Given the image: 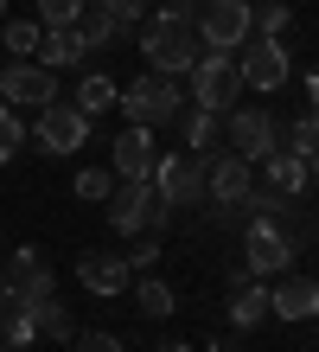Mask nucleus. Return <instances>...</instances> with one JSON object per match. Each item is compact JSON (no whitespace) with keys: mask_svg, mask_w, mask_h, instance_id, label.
Masks as SVG:
<instances>
[{"mask_svg":"<svg viewBox=\"0 0 319 352\" xmlns=\"http://www.w3.org/2000/svg\"><path fill=\"white\" fill-rule=\"evenodd\" d=\"M115 102H121V84H115V77H102V71H90V77H83V84H77V109L83 116H102V109H115Z\"/></svg>","mask_w":319,"mask_h":352,"instance_id":"nucleus-23","label":"nucleus"},{"mask_svg":"<svg viewBox=\"0 0 319 352\" xmlns=\"http://www.w3.org/2000/svg\"><path fill=\"white\" fill-rule=\"evenodd\" d=\"M0 288H7V295H19V301H45V295H58V276H51V263L26 243V250L7 256V282H0Z\"/></svg>","mask_w":319,"mask_h":352,"instance_id":"nucleus-13","label":"nucleus"},{"mask_svg":"<svg viewBox=\"0 0 319 352\" xmlns=\"http://www.w3.org/2000/svg\"><path fill=\"white\" fill-rule=\"evenodd\" d=\"M191 26H198L204 52H237L249 38V0H204V7L191 13Z\"/></svg>","mask_w":319,"mask_h":352,"instance_id":"nucleus-9","label":"nucleus"},{"mask_svg":"<svg viewBox=\"0 0 319 352\" xmlns=\"http://www.w3.org/2000/svg\"><path fill=\"white\" fill-rule=\"evenodd\" d=\"M141 58H147V71H160V77H185L204 58V38H198V26H191L185 13L160 7L154 19H141Z\"/></svg>","mask_w":319,"mask_h":352,"instance_id":"nucleus-1","label":"nucleus"},{"mask_svg":"<svg viewBox=\"0 0 319 352\" xmlns=\"http://www.w3.org/2000/svg\"><path fill=\"white\" fill-rule=\"evenodd\" d=\"M115 179H154V167H160V148H154V129H134V122H128V129L115 135Z\"/></svg>","mask_w":319,"mask_h":352,"instance_id":"nucleus-15","label":"nucleus"},{"mask_svg":"<svg viewBox=\"0 0 319 352\" xmlns=\"http://www.w3.org/2000/svg\"><path fill=\"white\" fill-rule=\"evenodd\" d=\"M268 314H281V320H319V276H281L268 288Z\"/></svg>","mask_w":319,"mask_h":352,"instance_id":"nucleus-16","label":"nucleus"},{"mask_svg":"<svg viewBox=\"0 0 319 352\" xmlns=\"http://www.w3.org/2000/svg\"><path fill=\"white\" fill-rule=\"evenodd\" d=\"M0 19H7V0H0Z\"/></svg>","mask_w":319,"mask_h":352,"instance_id":"nucleus-39","label":"nucleus"},{"mask_svg":"<svg viewBox=\"0 0 319 352\" xmlns=\"http://www.w3.org/2000/svg\"><path fill=\"white\" fill-rule=\"evenodd\" d=\"M243 269H249V276H287V269H294V231H287V218H249V231H243Z\"/></svg>","mask_w":319,"mask_h":352,"instance_id":"nucleus-5","label":"nucleus"},{"mask_svg":"<svg viewBox=\"0 0 319 352\" xmlns=\"http://www.w3.org/2000/svg\"><path fill=\"white\" fill-rule=\"evenodd\" d=\"M0 340H7V352L32 346L38 340V301H19V295L0 301Z\"/></svg>","mask_w":319,"mask_h":352,"instance_id":"nucleus-19","label":"nucleus"},{"mask_svg":"<svg viewBox=\"0 0 319 352\" xmlns=\"http://www.w3.org/2000/svg\"><path fill=\"white\" fill-rule=\"evenodd\" d=\"M154 192H160V205H198L204 199V154H160V167H154Z\"/></svg>","mask_w":319,"mask_h":352,"instance_id":"nucleus-8","label":"nucleus"},{"mask_svg":"<svg viewBox=\"0 0 319 352\" xmlns=\"http://www.w3.org/2000/svg\"><path fill=\"white\" fill-rule=\"evenodd\" d=\"M179 135H185L191 154H211V148H217V135H224V116H211V109L191 102V109H179Z\"/></svg>","mask_w":319,"mask_h":352,"instance_id":"nucleus-21","label":"nucleus"},{"mask_svg":"<svg viewBox=\"0 0 319 352\" xmlns=\"http://www.w3.org/2000/svg\"><path fill=\"white\" fill-rule=\"evenodd\" d=\"M204 352H243V346H237V340H211Z\"/></svg>","mask_w":319,"mask_h":352,"instance_id":"nucleus-36","label":"nucleus"},{"mask_svg":"<svg viewBox=\"0 0 319 352\" xmlns=\"http://www.w3.org/2000/svg\"><path fill=\"white\" fill-rule=\"evenodd\" d=\"M83 52H90V38H83L77 26H45V32H38V65H45V71L77 65Z\"/></svg>","mask_w":319,"mask_h":352,"instance_id":"nucleus-18","label":"nucleus"},{"mask_svg":"<svg viewBox=\"0 0 319 352\" xmlns=\"http://www.w3.org/2000/svg\"><path fill=\"white\" fill-rule=\"evenodd\" d=\"M191 102L211 109V116H230L243 102V71H237L230 52H204L198 65H191Z\"/></svg>","mask_w":319,"mask_h":352,"instance_id":"nucleus-4","label":"nucleus"},{"mask_svg":"<svg viewBox=\"0 0 319 352\" xmlns=\"http://www.w3.org/2000/svg\"><path fill=\"white\" fill-rule=\"evenodd\" d=\"M0 102H13V109H45V102H58V71H45L38 58L0 65Z\"/></svg>","mask_w":319,"mask_h":352,"instance_id":"nucleus-10","label":"nucleus"},{"mask_svg":"<svg viewBox=\"0 0 319 352\" xmlns=\"http://www.w3.org/2000/svg\"><path fill=\"white\" fill-rule=\"evenodd\" d=\"M287 7H294V0H287Z\"/></svg>","mask_w":319,"mask_h":352,"instance_id":"nucleus-41","label":"nucleus"},{"mask_svg":"<svg viewBox=\"0 0 319 352\" xmlns=\"http://www.w3.org/2000/svg\"><path fill=\"white\" fill-rule=\"evenodd\" d=\"M19 148H26V122H19V109H13V102H0V167H7Z\"/></svg>","mask_w":319,"mask_h":352,"instance_id":"nucleus-29","label":"nucleus"},{"mask_svg":"<svg viewBox=\"0 0 319 352\" xmlns=\"http://www.w3.org/2000/svg\"><path fill=\"white\" fill-rule=\"evenodd\" d=\"M224 135H230V148H237L249 167L281 148V122H274L268 109H255V102H237V109L224 116Z\"/></svg>","mask_w":319,"mask_h":352,"instance_id":"nucleus-6","label":"nucleus"},{"mask_svg":"<svg viewBox=\"0 0 319 352\" xmlns=\"http://www.w3.org/2000/svg\"><path fill=\"white\" fill-rule=\"evenodd\" d=\"M160 263V237H141V250L128 256V269H154Z\"/></svg>","mask_w":319,"mask_h":352,"instance_id":"nucleus-34","label":"nucleus"},{"mask_svg":"<svg viewBox=\"0 0 319 352\" xmlns=\"http://www.w3.org/2000/svg\"><path fill=\"white\" fill-rule=\"evenodd\" d=\"M179 102H185V90L173 84V77L147 71V77H134V84L121 90V102H115V109L134 122V129H166V122H179Z\"/></svg>","mask_w":319,"mask_h":352,"instance_id":"nucleus-3","label":"nucleus"},{"mask_svg":"<svg viewBox=\"0 0 319 352\" xmlns=\"http://www.w3.org/2000/svg\"><path fill=\"white\" fill-rule=\"evenodd\" d=\"M262 320H268V288H249V282L237 276V295H230V327H237V333H255Z\"/></svg>","mask_w":319,"mask_h":352,"instance_id":"nucleus-22","label":"nucleus"},{"mask_svg":"<svg viewBox=\"0 0 319 352\" xmlns=\"http://www.w3.org/2000/svg\"><path fill=\"white\" fill-rule=\"evenodd\" d=\"M160 352H191V346H185V340H173V346H160Z\"/></svg>","mask_w":319,"mask_h":352,"instance_id":"nucleus-37","label":"nucleus"},{"mask_svg":"<svg viewBox=\"0 0 319 352\" xmlns=\"http://www.w3.org/2000/svg\"><path fill=\"white\" fill-rule=\"evenodd\" d=\"M262 167H268V186H274V192H287V199H300L307 186H313L307 160H300V154H287V148H274V154L262 160Z\"/></svg>","mask_w":319,"mask_h":352,"instance_id":"nucleus-20","label":"nucleus"},{"mask_svg":"<svg viewBox=\"0 0 319 352\" xmlns=\"http://www.w3.org/2000/svg\"><path fill=\"white\" fill-rule=\"evenodd\" d=\"M243 84L249 90H281L287 84V38H243V58H237Z\"/></svg>","mask_w":319,"mask_h":352,"instance_id":"nucleus-12","label":"nucleus"},{"mask_svg":"<svg viewBox=\"0 0 319 352\" xmlns=\"http://www.w3.org/2000/svg\"><path fill=\"white\" fill-rule=\"evenodd\" d=\"M102 205H109V231H121V237H154L173 224V205H160L154 179H115V192Z\"/></svg>","mask_w":319,"mask_h":352,"instance_id":"nucleus-2","label":"nucleus"},{"mask_svg":"<svg viewBox=\"0 0 319 352\" xmlns=\"http://www.w3.org/2000/svg\"><path fill=\"white\" fill-rule=\"evenodd\" d=\"M134 307H141L147 320H166V314H173V288H166V282H154V276H141V288H134Z\"/></svg>","mask_w":319,"mask_h":352,"instance_id":"nucleus-27","label":"nucleus"},{"mask_svg":"<svg viewBox=\"0 0 319 352\" xmlns=\"http://www.w3.org/2000/svg\"><path fill=\"white\" fill-rule=\"evenodd\" d=\"M0 65H7V45H0Z\"/></svg>","mask_w":319,"mask_h":352,"instance_id":"nucleus-38","label":"nucleus"},{"mask_svg":"<svg viewBox=\"0 0 319 352\" xmlns=\"http://www.w3.org/2000/svg\"><path fill=\"white\" fill-rule=\"evenodd\" d=\"M0 301H7V288H0Z\"/></svg>","mask_w":319,"mask_h":352,"instance_id":"nucleus-40","label":"nucleus"},{"mask_svg":"<svg viewBox=\"0 0 319 352\" xmlns=\"http://www.w3.org/2000/svg\"><path fill=\"white\" fill-rule=\"evenodd\" d=\"M287 26H294L287 0H262V7H249V32L255 38H287Z\"/></svg>","mask_w":319,"mask_h":352,"instance_id":"nucleus-24","label":"nucleus"},{"mask_svg":"<svg viewBox=\"0 0 319 352\" xmlns=\"http://www.w3.org/2000/svg\"><path fill=\"white\" fill-rule=\"evenodd\" d=\"M249 160L230 148V154H204V199L217 205V218H237V205H243V192H249Z\"/></svg>","mask_w":319,"mask_h":352,"instance_id":"nucleus-11","label":"nucleus"},{"mask_svg":"<svg viewBox=\"0 0 319 352\" xmlns=\"http://www.w3.org/2000/svg\"><path fill=\"white\" fill-rule=\"evenodd\" d=\"M38 333H45V340H58V346H71V340H77V320H71V307H64L58 295H45V301H38Z\"/></svg>","mask_w":319,"mask_h":352,"instance_id":"nucleus-25","label":"nucleus"},{"mask_svg":"<svg viewBox=\"0 0 319 352\" xmlns=\"http://www.w3.org/2000/svg\"><path fill=\"white\" fill-rule=\"evenodd\" d=\"M102 7H109L121 26H141V7H147V0H102Z\"/></svg>","mask_w":319,"mask_h":352,"instance_id":"nucleus-33","label":"nucleus"},{"mask_svg":"<svg viewBox=\"0 0 319 352\" xmlns=\"http://www.w3.org/2000/svg\"><path fill=\"white\" fill-rule=\"evenodd\" d=\"M77 32L90 38V52H102V45H121V38H134L141 26H121V19L102 7V0H83V13H77Z\"/></svg>","mask_w":319,"mask_h":352,"instance_id":"nucleus-17","label":"nucleus"},{"mask_svg":"<svg viewBox=\"0 0 319 352\" xmlns=\"http://www.w3.org/2000/svg\"><path fill=\"white\" fill-rule=\"evenodd\" d=\"M32 135H38L45 154H83L90 148V116H83L77 102H45L38 122H32Z\"/></svg>","mask_w":319,"mask_h":352,"instance_id":"nucleus-7","label":"nucleus"},{"mask_svg":"<svg viewBox=\"0 0 319 352\" xmlns=\"http://www.w3.org/2000/svg\"><path fill=\"white\" fill-rule=\"evenodd\" d=\"M71 346H77V352H121V340H115V333H77Z\"/></svg>","mask_w":319,"mask_h":352,"instance_id":"nucleus-32","label":"nucleus"},{"mask_svg":"<svg viewBox=\"0 0 319 352\" xmlns=\"http://www.w3.org/2000/svg\"><path fill=\"white\" fill-rule=\"evenodd\" d=\"M83 0H38V26H77Z\"/></svg>","mask_w":319,"mask_h":352,"instance_id":"nucleus-31","label":"nucleus"},{"mask_svg":"<svg viewBox=\"0 0 319 352\" xmlns=\"http://www.w3.org/2000/svg\"><path fill=\"white\" fill-rule=\"evenodd\" d=\"M77 282L90 288V295L115 301V295H128V288H134V269H128V256H109V250H83V256H77Z\"/></svg>","mask_w":319,"mask_h":352,"instance_id":"nucleus-14","label":"nucleus"},{"mask_svg":"<svg viewBox=\"0 0 319 352\" xmlns=\"http://www.w3.org/2000/svg\"><path fill=\"white\" fill-rule=\"evenodd\" d=\"M38 19H7V32H0V45L7 52H19V58H38Z\"/></svg>","mask_w":319,"mask_h":352,"instance_id":"nucleus-28","label":"nucleus"},{"mask_svg":"<svg viewBox=\"0 0 319 352\" xmlns=\"http://www.w3.org/2000/svg\"><path fill=\"white\" fill-rule=\"evenodd\" d=\"M307 102H313V116H319V71L307 77Z\"/></svg>","mask_w":319,"mask_h":352,"instance_id":"nucleus-35","label":"nucleus"},{"mask_svg":"<svg viewBox=\"0 0 319 352\" xmlns=\"http://www.w3.org/2000/svg\"><path fill=\"white\" fill-rule=\"evenodd\" d=\"M109 192H115V173H109V167H83V173H77V199H90V205H102Z\"/></svg>","mask_w":319,"mask_h":352,"instance_id":"nucleus-30","label":"nucleus"},{"mask_svg":"<svg viewBox=\"0 0 319 352\" xmlns=\"http://www.w3.org/2000/svg\"><path fill=\"white\" fill-rule=\"evenodd\" d=\"M281 148H287V154H319V116H313V109L294 116L287 129H281Z\"/></svg>","mask_w":319,"mask_h":352,"instance_id":"nucleus-26","label":"nucleus"}]
</instances>
